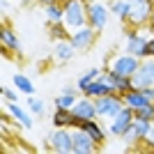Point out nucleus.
<instances>
[{"mask_svg": "<svg viewBox=\"0 0 154 154\" xmlns=\"http://www.w3.org/2000/svg\"><path fill=\"white\" fill-rule=\"evenodd\" d=\"M122 101H124V106H129V108H134V113L136 110H140L143 106H147V103H152L147 99V97L143 94L138 88H134V90H129L127 94H122Z\"/></svg>", "mask_w": 154, "mask_h": 154, "instance_id": "obj_16", "label": "nucleus"}, {"mask_svg": "<svg viewBox=\"0 0 154 154\" xmlns=\"http://www.w3.org/2000/svg\"><path fill=\"white\" fill-rule=\"evenodd\" d=\"M138 67H140V58H136V55L124 51V53H115V55L108 60V67H106V69H108L110 74H115V76L131 78L136 71H138Z\"/></svg>", "mask_w": 154, "mask_h": 154, "instance_id": "obj_3", "label": "nucleus"}, {"mask_svg": "<svg viewBox=\"0 0 154 154\" xmlns=\"http://www.w3.org/2000/svg\"><path fill=\"white\" fill-rule=\"evenodd\" d=\"M46 145H48V149H53L58 154H74V134H71V129L53 127L48 131V136H46Z\"/></svg>", "mask_w": 154, "mask_h": 154, "instance_id": "obj_4", "label": "nucleus"}, {"mask_svg": "<svg viewBox=\"0 0 154 154\" xmlns=\"http://www.w3.org/2000/svg\"><path fill=\"white\" fill-rule=\"evenodd\" d=\"M74 122V115H71V108H55L51 115V127L60 129V127H69Z\"/></svg>", "mask_w": 154, "mask_h": 154, "instance_id": "obj_19", "label": "nucleus"}, {"mask_svg": "<svg viewBox=\"0 0 154 154\" xmlns=\"http://www.w3.org/2000/svg\"><path fill=\"white\" fill-rule=\"evenodd\" d=\"M154 16V0H129V16L127 23L134 28H145L152 23Z\"/></svg>", "mask_w": 154, "mask_h": 154, "instance_id": "obj_1", "label": "nucleus"}, {"mask_svg": "<svg viewBox=\"0 0 154 154\" xmlns=\"http://www.w3.org/2000/svg\"><path fill=\"white\" fill-rule=\"evenodd\" d=\"M110 16L113 14H110V7L106 0H88V26L90 28L101 32L103 28L108 26Z\"/></svg>", "mask_w": 154, "mask_h": 154, "instance_id": "obj_5", "label": "nucleus"}, {"mask_svg": "<svg viewBox=\"0 0 154 154\" xmlns=\"http://www.w3.org/2000/svg\"><path fill=\"white\" fill-rule=\"evenodd\" d=\"M106 2H113V0H106Z\"/></svg>", "mask_w": 154, "mask_h": 154, "instance_id": "obj_37", "label": "nucleus"}, {"mask_svg": "<svg viewBox=\"0 0 154 154\" xmlns=\"http://www.w3.org/2000/svg\"><path fill=\"white\" fill-rule=\"evenodd\" d=\"M0 9H2V14H7V9H9V0H0Z\"/></svg>", "mask_w": 154, "mask_h": 154, "instance_id": "obj_34", "label": "nucleus"}, {"mask_svg": "<svg viewBox=\"0 0 154 154\" xmlns=\"http://www.w3.org/2000/svg\"><path fill=\"white\" fill-rule=\"evenodd\" d=\"M97 37H99V32L94 30V28L90 26H83L78 28V30H71V44L76 46V51H90L92 44L97 42Z\"/></svg>", "mask_w": 154, "mask_h": 154, "instance_id": "obj_10", "label": "nucleus"}, {"mask_svg": "<svg viewBox=\"0 0 154 154\" xmlns=\"http://www.w3.org/2000/svg\"><path fill=\"white\" fill-rule=\"evenodd\" d=\"M147 58H154V35L149 37V42H147Z\"/></svg>", "mask_w": 154, "mask_h": 154, "instance_id": "obj_31", "label": "nucleus"}, {"mask_svg": "<svg viewBox=\"0 0 154 154\" xmlns=\"http://www.w3.org/2000/svg\"><path fill=\"white\" fill-rule=\"evenodd\" d=\"M145 140H147L149 147H154V122H152V129H149V134H147V138H145Z\"/></svg>", "mask_w": 154, "mask_h": 154, "instance_id": "obj_32", "label": "nucleus"}, {"mask_svg": "<svg viewBox=\"0 0 154 154\" xmlns=\"http://www.w3.org/2000/svg\"><path fill=\"white\" fill-rule=\"evenodd\" d=\"M101 71H103V69H99V67H92V69H88V71H85L83 76H78L76 88L81 90V94H83V90H85V88H88V85L92 83V81H94V78H99V76H101Z\"/></svg>", "mask_w": 154, "mask_h": 154, "instance_id": "obj_23", "label": "nucleus"}, {"mask_svg": "<svg viewBox=\"0 0 154 154\" xmlns=\"http://www.w3.org/2000/svg\"><path fill=\"white\" fill-rule=\"evenodd\" d=\"M136 117H145V120L154 122V103H147V106H143L140 110H136Z\"/></svg>", "mask_w": 154, "mask_h": 154, "instance_id": "obj_28", "label": "nucleus"}, {"mask_svg": "<svg viewBox=\"0 0 154 154\" xmlns=\"http://www.w3.org/2000/svg\"><path fill=\"white\" fill-rule=\"evenodd\" d=\"M85 2H88V0H85Z\"/></svg>", "mask_w": 154, "mask_h": 154, "instance_id": "obj_39", "label": "nucleus"}, {"mask_svg": "<svg viewBox=\"0 0 154 154\" xmlns=\"http://www.w3.org/2000/svg\"><path fill=\"white\" fill-rule=\"evenodd\" d=\"M42 7H46V5H51V2H62V0H37Z\"/></svg>", "mask_w": 154, "mask_h": 154, "instance_id": "obj_35", "label": "nucleus"}, {"mask_svg": "<svg viewBox=\"0 0 154 154\" xmlns=\"http://www.w3.org/2000/svg\"><path fill=\"white\" fill-rule=\"evenodd\" d=\"M134 120H136V113H134V108H129V106H124L120 113H117L113 120L108 122V134L110 136H115V138H122L124 134L129 131V127L134 124Z\"/></svg>", "mask_w": 154, "mask_h": 154, "instance_id": "obj_8", "label": "nucleus"}, {"mask_svg": "<svg viewBox=\"0 0 154 154\" xmlns=\"http://www.w3.org/2000/svg\"><path fill=\"white\" fill-rule=\"evenodd\" d=\"M131 83L134 88H147V85H154V58H143L140 60V67L131 76Z\"/></svg>", "mask_w": 154, "mask_h": 154, "instance_id": "obj_11", "label": "nucleus"}, {"mask_svg": "<svg viewBox=\"0 0 154 154\" xmlns=\"http://www.w3.org/2000/svg\"><path fill=\"white\" fill-rule=\"evenodd\" d=\"M113 76H115V74H113ZM129 90H134L131 78H127V76H115V92H120V94H127Z\"/></svg>", "mask_w": 154, "mask_h": 154, "instance_id": "obj_27", "label": "nucleus"}, {"mask_svg": "<svg viewBox=\"0 0 154 154\" xmlns=\"http://www.w3.org/2000/svg\"><path fill=\"white\" fill-rule=\"evenodd\" d=\"M12 83H14V88H16V90H19L21 94H26V97L35 94V83H32L30 78L26 76V74H14Z\"/></svg>", "mask_w": 154, "mask_h": 154, "instance_id": "obj_22", "label": "nucleus"}, {"mask_svg": "<svg viewBox=\"0 0 154 154\" xmlns=\"http://www.w3.org/2000/svg\"><path fill=\"white\" fill-rule=\"evenodd\" d=\"M149 26H152V28H154V16H152V23H149Z\"/></svg>", "mask_w": 154, "mask_h": 154, "instance_id": "obj_36", "label": "nucleus"}, {"mask_svg": "<svg viewBox=\"0 0 154 154\" xmlns=\"http://www.w3.org/2000/svg\"><path fill=\"white\" fill-rule=\"evenodd\" d=\"M0 42H2V48H7L9 53H21V42H19V37H16V32H14L12 28L2 26Z\"/></svg>", "mask_w": 154, "mask_h": 154, "instance_id": "obj_18", "label": "nucleus"}, {"mask_svg": "<svg viewBox=\"0 0 154 154\" xmlns=\"http://www.w3.org/2000/svg\"><path fill=\"white\" fill-rule=\"evenodd\" d=\"M71 113L78 117V120H97V106L94 99L88 94H81L76 99V103L71 106Z\"/></svg>", "mask_w": 154, "mask_h": 154, "instance_id": "obj_13", "label": "nucleus"}, {"mask_svg": "<svg viewBox=\"0 0 154 154\" xmlns=\"http://www.w3.org/2000/svg\"><path fill=\"white\" fill-rule=\"evenodd\" d=\"M64 7V26L69 30L88 26V2L85 0H62Z\"/></svg>", "mask_w": 154, "mask_h": 154, "instance_id": "obj_2", "label": "nucleus"}, {"mask_svg": "<svg viewBox=\"0 0 154 154\" xmlns=\"http://www.w3.org/2000/svg\"><path fill=\"white\" fill-rule=\"evenodd\" d=\"M147 42H149V37L143 35L140 28L127 30V37H124V51L143 60V58H147Z\"/></svg>", "mask_w": 154, "mask_h": 154, "instance_id": "obj_7", "label": "nucleus"}, {"mask_svg": "<svg viewBox=\"0 0 154 154\" xmlns=\"http://www.w3.org/2000/svg\"><path fill=\"white\" fill-rule=\"evenodd\" d=\"M94 106H97V117L99 120H113L124 108V101H122L120 92H110V94H103L99 99H94Z\"/></svg>", "mask_w": 154, "mask_h": 154, "instance_id": "obj_6", "label": "nucleus"}, {"mask_svg": "<svg viewBox=\"0 0 154 154\" xmlns=\"http://www.w3.org/2000/svg\"><path fill=\"white\" fill-rule=\"evenodd\" d=\"M7 110H9V115L19 122V127H23V129H32L35 127V115H32L30 110H26L23 106H19V101H9Z\"/></svg>", "mask_w": 154, "mask_h": 154, "instance_id": "obj_14", "label": "nucleus"}, {"mask_svg": "<svg viewBox=\"0 0 154 154\" xmlns=\"http://www.w3.org/2000/svg\"><path fill=\"white\" fill-rule=\"evenodd\" d=\"M140 92H143V94H145V97L149 99V101L154 103V85H147V88H140Z\"/></svg>", "mask_w": 154, "mask_h": 154, "instance_id": "obj_30", "label": "nucleus"}, {"mask_svg": "<svg viewBox=\"0 0 154 154\" xmlns=\"http://www.w3.org/2000/svg\"><path fill=\"white\" fill-rule=\"evenodd\" d=\"M76 53H78L76 46L67 39V42H58V44H55L53 58H55V62H69V60H74V55H76Z\"/></svg>", "mask_w": 154, "mask_h": 154, "instance_id": "obj_17", "label": "nucleus"}, {"mask_svg": "<svg viewBox=\"0 0 154 154\" xmlns=\"http://www.w3.org/2000/svg\"><path fill=\"white\" fill-rule=\"evenodd\" d=\"M108 7H110V14H113L115 19L127 21V16H129V0H113V2H108Z\"/></svg>", "mask_w": 154, "mask_h": 154, "instance_id": "obj_24", "label": "nucleus"}, {"mask_svg": "<svg viewBox=\"0 0 154 154\" xmlns=\"http://www.w3.org/2000/svg\"><path fill=\"white\" fill-rule=\"evenodd\" d=\"M74 134V154H92L99 149V143L85 129H71Z\"/></svg>", "mask_w": 154, "mask_h": 154, "instance_id": "obj_12", "label": "nucleus"}, {"mask_svg": "<svg viewBox=\"0 0 154 154\" xmlns=\"http://www.w3.org/2000/svg\"><path fill=\"white\" fill-rule=\"evenodd\" d=\"M149 129H152V122H149V120H145V117H136L134 124L129 127V131L122 136V140L127 143V145H138V143H143L145 138H147Z\"/></svg>", "mask_w": 154, "mask_h": 154, "instance_id": "obj_9", "label": "nucleus"}, {"mask_svg": "<svg viewBox=\"0 0 154 154\" xmlns=\"http://www.w3.org/2000/svg\"><path fill=\"white\" fill-rule=\"evenodd\" d=\"M152 35H154V28H152Z\"/></svg>", "mask_w": 154, "mask_h": 154, "instance_id": "obj_38", "label": "nucleus"}, {"mask_svg": "<svg viewBox=\"0 0 154 154\" xmlns=\"http://www.w3.org/2000/svg\"><path fill=\"white\" fill-rule=\"evenodd\" d=\"M76 99H78L76 94H64V92H62L60 97H55L53 106H55V108H71V106L76 103Z\"/></svg>", "mask_w": 154, "mask_h": 154, "instance_id": "obj_26", "label": "nucleus"}, {"mask_svg": "<svg viewBox=\"0 0 154 154\" xmlns=\"http://www.w3.org/2000/svg\"><path fill=\"white\" fill-rule=\"evenodd\" d=\"M0 92H2V97H5L7 103H9V101H19V94H16L14 90H9L7 85H2V88H0Z\"/></svg>", "mask_w": 154, "mask_h": 154, "instance_id": "obj_29", "label": "nucleus"}, {"mask_svg": "<svg viewBox=\"0 0 154 154\" xmlns=\"http://www.w3.org/2000/svg\"><path fill=\"white\" fill-rule=\"evenodd\" d=\"M76 129H85V131H88V134L92 136V138H94L97 143H99V145H103V143H106V138H108V129L106 127H101V122H99V117H97V120H83V122L78 124Z\"/></svg>", "mask_w": 154, "mask_h": 154, "instance_id": "obj_15", "label": "nucleus"}, {"mask_svg": "<svg viewBox=\"0 0 154 154\" xmlns=\"http://www.w3.org/2000/svg\"><path fill=\"white\" fill-rule=\"evenodd\" d=\"M44 16L48 23H64V7L62 2H51L44 7Z\"/></svg>", "mask_w": 154, "mask_h": 154, "instance_id": "obj_20", "label": "nucleus"}, {"mask_svg": "<svg viewBox=\"0 0 154 154\" xmlns=\"http://www.w3.org/2000/svg\"><path fill=\"white\" fill-rule=\"evenodd\" d=\"M62 92H64V94H76V97H78V92H81V90H78V88H71V85H67V88H62Z\"/></svg>", "mask_w": 154, "mask_h": 154, "instance_id": "obj_33", "label": "nucleus"}, {"mask_svg": "<svg viewBox=\"0 0 154 154\" xmlns=\"http://www.w3.org/2000/svg\"><path fill=\"white\" fill-rule=\"evenodd\" d=\"M48 37L58 44V42H67L71 39V30L64 23H48Z\"/></svg>", "mask_w": 154, "mask_h": 154, "instance_id": "obj_21", "label": "nucleus"}, {"mask_svg": "<svg viewBox=\"0 0 154 154\" xmlns=\"http://www.w3.org/2000/svg\"><path fill=\"white\" fill-rule=\"evenodd\" d=\"M28 110H30L35 117H42L46 113V106H44V101H39V99H35V97H28Z\"/></svg>", "mask_w": 154, "mask_h": 154, "instance_id": "obj_25", "label": "nucleus"}]
</instances>
